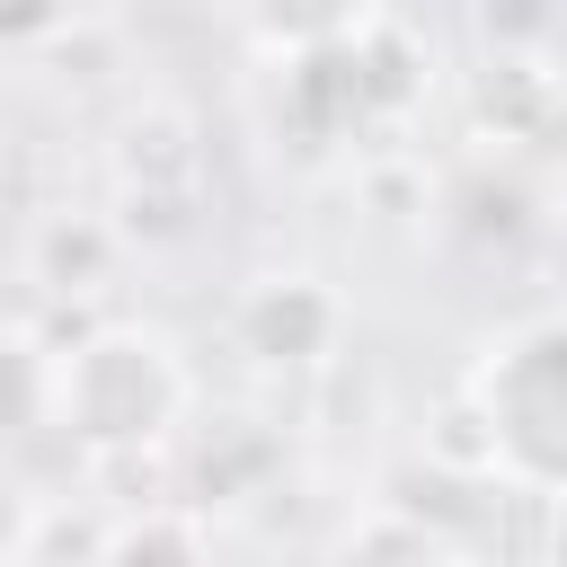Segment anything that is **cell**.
I'll return each instance as SVG.
<instances>
[{"mask_svg":"<svg viewBox=\"0 0 567 567\" xmlns=\"http://www.w3.org/2000/svg\"><path fill=\"white\" fill-rule=\"evenodd\" d=\"M195 381L159 328H89L53 372V416L89 461H133L177 434Z\"/></svg>","mask_w":567,"mask_h":567,"instance_id":"obj_1","label":"cell"},{"mask_svg":"<svg viewBox=\"0 0 567 567\" xmlns=\"http://www.w3.org/2000/svg\"><path fill=\"white\" fill-rule=\"evenodd\" d=\"M470 416L505 478L567 496V310L523 319L487 346V363L470 381Z\"/></svg>","mask_w":567,"mask_h":567,"instance_id":"obj_2","label":"cell"},{"mask_svg":"<svg viewBox=\"0 0 567 567\" xmlns=\"http://www.w3.org/2000/svg\"><path fill=\"white\" fill-rule=\"evenodd\" d=\"M230 337H239V354L301 372V363H328V354H337L346 301H337L319 275H257V284L239 292V310H230Z\"/></svg>","mask_w":567,"mask_h":567,"instance_id":"obj_3","label":"cell"},{"mask_svg":"<svg viewBox=\"0 0 567 567\" xmlns=\"http://www.w3.org/2000/svg\"><path fill=\"white\" fill-rule=\"evenodd\" d=\"M248 27L275 53H319V44L363 35L372 27V0H248Z\"/></svg>","mask_w":567,"mask_h":567,"instance_id":"obj_4","label":"cell"}]
</instances>
